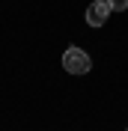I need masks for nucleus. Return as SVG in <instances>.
Listing matches in <instances>:
<instances>
[{"mask_svg": "<svg viewBox=\"0 0 128 131\" xmlns=\"http://www.w3.org/2000/svg\"><path fill=\"white\" fill-rule=\"evenodd\" d=\"M63 69L69 74H87L89 69H92V60H89V54L83 48L72 45V48H66V54H63Z\"/></svg>", "mask_w": 128, "mask_h": 131, "instance_id": "obj_1", "label": "nucleus"}, {"mask_svg": "<svg viewBox=\"0 0 128 131\" xmlns=\"http://www.w3.org/2000/svg\"><path fill=\"white\" fill-rule=\"evenodd\" d=\"M107 6H110L113 12H125V9H128V0H107Z\"/></svg>", "mask_w": 128, "mask_h": 131, "instance_id": "obj_3", "label": "nucleus"}, {"mask_svg": "<svg viewBox=\"0 0 128 131\" xmlns=\"http://www.w3.org/2000/svg\"><path fill=\"white\" fill-rule=\"evenodd\" d=\"M110 12H113V9L107 6V0H92V3L87 6V24L89 27H101Z\"/></svg>", "mask_w": 128, "mask_h": 131, "instance_id": "obj_2", "label": "nucleus"}]
</instances>
